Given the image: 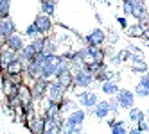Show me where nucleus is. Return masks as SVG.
Wrapping results in <instances>:
<instances>
[{
	"instance_id": "35",
	"label": "nucleus",
	"mask_w": 149,
	"mask_h": 134,
	"mask_svg": "<svg viewBox=\"0 0 149 134\" xmlns=\"http://www.w3.org/2000/svg\"><path fill=\"white\" fill-rule=\"evenodd\" d=\"M115 123H117V120H110V122H108V125H110V127H115Z\"/></svg>"
},
{
	"instance_id": "19",
	"label": "nucleus",
	"mask_w": 149,
	"mask_h": 134,
	"mask_svg": "<svg viewBox=\"0 0 149 134\" xmlns=\"http://www.w3.org/2000/svg\"><path fill=\"white\" fill-rule=\"evenodd\" d=\"M144 23L142 22H138L135 25H130L126 30H127V36H131V38H144Z\"/></svg>"
},
{
	"instance_id": "24",
	"label": "nucleus",
	"mask_w": 149,
	"mask_h": 134,
	"mask_svg": "<svg viewBox=\"0 0 149 134\" xmlns=\"http://www.w3.org/2000/svg\"><path fill=\"white\" fill-rule=\"evenodd\" d=\"M130 131L126 129V122L124 120H117L115 127H111V134H127Z\"/></svg>"
},
{
	"instance_id": "3",
	"label": "nucleus",
	"mask_w": 149,
	"mask_h": 134,
	"mask_svg": "<svg viewBox=\"0 0 149 134\" xmlns=\"http://www.w3.org/2000/svg\"><path fill=\"white\" fill-rule=\"evenodd\" d=\"M81 56H83V61L84 63H92V61H99L102 63L104 61V50L99 48V47H84L81 48Z\"/></svg>"
},
{
	"instance_id": "25",
	"label": "nucleus",
	"mask_w": 149,
	"mask_h": 134,
	"mask_svg": "<svg viewBox=\"0 0 149 134\" xmlns=\"http://www.w3.org/2000/svg\"><path fill=\"white\" fill-rule=\"evenodd\" d=\"M9 9H11V0H0V18H7Z\"/></svg>"
},
{
	"instance_id": "8",
	"label": "nucleus",
	"mask_w": 149,
	"mask_h": 134,
	"mask_svg": "<svg viewBox=\"0 0 149 134\" xmlns=\"http://www.w3.org/2000/svg\"><path fill=\"white\" fill-rule=\"evenodd\" d=\"M84 41H86L90 47H101V45H104V41H106V34H104V30H101V29H93V30H90V34H86Z\"/></svg>"
},
{
	"instance_id": "32",
	"label": "nucleus",
	"mask_w": 149,
	"mask_h": 134,
	"mask_svg": "<svg viewBox=\"0 0 149 134\" xmlns=\"http://www.w3.org/2000/svg\"><path fill=\"white\" fill-rule=\"evenodd\" d=\"M117 22L120 23V27H124V29H127L130 25H127V22H126V18L124 16H117Z\"/></svg>"
},
{
	"instance_id": "33",
	"label": "nucleus",
	"mask_w": 149,
	"mask_h": 134,
	"mask_svg": "<svg viewBox=\"0 0 149 134\" xmlns=\"http://www.w3.org/2000/svg\"><path fill=\"white\" fill-rule=\"evenodd\" d=\"M127 134H144V131H140V129L136 127V129H131V131L127 132Z\"/></svg>"
},
{
	"instance_id": "37",
	"label": "nucleus",
	"mask_w": 149,
	"mask_h": 134,
	"mask_svg": "<svg viewBox=\"0 0 149 134\" xmlns=\"http://www.w3.org/2000/svg\"><path fill=\"white\" fill-rule=\"evenodd\" d=\"M147 115H149V111H147Z\"/></svg>"
},
{
	"instance_id": "29",
	"label": "nucleus",
	"mask_w": 149,
	"mask_h": 134,
	"mask_svg": "<svg viewBox=\"0 0 149 134\" xmlns=\"http://www.w3.org/2000/svg\"><path fill=\"white\" fill-rule=\"evenodd\" d=\"M108 102H110V107H111V113H119V109L122 107V106H120V102H119V98H117V95H115V97H111V98H110Z\"/></svg>"
},
{
	"instance_id": "20",
	"label": "nucleus",
	"mask_w": 149,
	"mask_h": 134,
	"mask_svg": "<svg viewBox=\"0 0 149 134\" xmlns=\"http://www.w3.org/2000/svg\"><path fill=\"white\" fill-rule=\"evenodd\" d=\"M142 118H146V115H144V111H140L138 107H131V109H127V120H130L131 123H138Z\"/></svg>"
},
{
	"instance_id": "18",
	"label": "nucleus",
	"mask_w": 149,
	"mask_h": 134,
	"mask_svg": "<svg viewBox=\"0 0 149 134\" xmlns=\"http://www.w3.org/2000/svg\"><path fill=\"white\" fill-rule=\"evenodd\" d=\"M58 39L56 38H52V36H49V38H45V47H43V54H47V56H54V54H58Z\"/></svg>"
},
{
	"instance_id": "9",
	"label": "nucleus",
	"mask_w": 149,
	"mask_h": 134,
	"mask_svg": "<svg viewBox=\"0 0 149 134\" xmlns=\"http://www.w3.org/2000/svg\"><path fill=\"white\" fill-rule=\"evenodd\" d=\"M25 125L31 131V134H43L45 132V118H38L33 115L25 122Z\"/></svg>"
},
{
	"instance_id": "13",
	"label": "nucleus",
	"mask_w": 149,
	"mask_h": 134,
	"mask_svg": "<svg viewBox=\"0 0 149 134\" xmlns=\"http://www.w3.org/2000/svg\"><path fill=\"white\" fill-rule=\"evenodd\" d=\"M34 23L38 25V29H40V32L41 34H49L50 32V27H52V20H50V16L49 14H43V13H41V14H38L36 16V20H34Z\"/></svg>"
},
{
	"instance_id": "2",
	"label": "nucleus",
	"mask_w": 149,
	"mask_h": 134,
	"mask_svg": "<svg viewBox=\"0 0 149 134\" xmlns=\"http://www.w3.org/2000/svg\"><path fill=\"white\" fill-rule=\"evenodd\" d=\"M67 86H63L61 82L56 79V80H49V89H47V97L56 100V102H61L65 98V93H67Z\"/></svg>"
},
{
	"instance_id": "30",
	"label": "nucleus",
	"mask_w": 149,
	"mask_h": 134,
	"mask_svg": "<svg viewBox=\"0 0 149 134\" xmlns=\"http://www.w3.org/2000/svg\"><path fill=\"white\" fill-rule=\"evenodd\" d=\"M136 125H138V129H140V131L146 132V131H149V120H147V118H142L140 122L136 123Z\"/></svg>"
},
{
	"instance_id": "21",
	"label": "nucleus",
	"mask_w": 149,
	"mask_h": 134,
	"mask_svg": "<svg viewBox=\"0 0 149 134\" xmlns=\"http://www.w3.org/2000/svg\"><path fill=\"white\" fill-rule=\"evenodd\" d=\"M56 2L54 0H41V4H40V9H41V13L43 14H49V16H52L54 14V11H56Z\"/></svg>"
},
{
	"instance_id": "12",
	"label": "nucleus",
	"mask_w": 149,
	"mask_h": 134,
	"mask_svg": "<svg viewBox=\"0 0 149 134\" xmlns=\"http://www.w3.org/2000/svg\"><path fill=\"white\" fill-rule=\"evenodd\" d=\"M0 34H2V39L16 34V23L9 16L7 18H2V22H0Z\"/></svg>"
},
{
	"instance_id": "4",
	"label": "nucleus",
	"mask_w": 149,
	"mask_h": 134,
	"mask_svg": "<svg viewBox=\"0 0 149 134\" xmlns=\"http://www.w3.org/2000/svg\"><path fill=\"white\" fill-rule=\"evenodd\" d=\"M47 89H49V80L47 79H41L38 77L36 80H33V86H31V91H33V98L34 100H41L47 95Z\"/></svg>"
},
{
	"instance_id": "7",
	"label": "nucleus",
	"mask_w": 149,
	"mask_h": 134,
	"mask_svg": "<svg viewBox=\"0 0 149 134\" xmlns=\"http://www.w3.org/2000/svg\"><path fill=\"white\" fill-rule=\"evenodd\" d=\"M135 97H136L135 91H131V89H120L117 93V98H119L122 109H131L135 106Z\"/></svg>"
},
{
	"instance_id": "22",
	"label": "nucleus",
	"mask_w": 149,
	"mask_h": 134,
	"mask_svg": "<svg viewBox=\"0 0 149 134\" xmlns=\"http://www.w3.org/2000/svg\"><path fill=\"white\" fill-rule=\"evenodd\" d=\"M16 57H18L16 52H13V50L7 48V47H6V48L2 47V65H4V66H7V65L11 63V61H15Z\"/></svg>"
},
{
	"instance_id": "10",
	"label": "nucleus",
	"mask_w": 149,
	"mask_h": 134,
	"mask_svg": "<svg viewBox=\"0 0 149 134\" xmlns=\"http://www.w3.org/2000/svg\"><path fill=\"white\" fill-rule=\"evenodd\" d=\"M133 18H136L138 22H142L146 23V20H147V5L144 0H133Z\"/></svg>"
},
{
	"instance_id": "5",
	"label": "nucleus",
	"mask_w": 149,
	"mask_h": 134,
	"mask_svg": "<svg viewBox=\"0 0 149 134\" xmlns=\"http://www.w3.org/2000/svg\"><path fill=\"white\" fill-rule=\"evenodd\" d=\"M77 98H79V104L84 107V109H93L95 106L99 104V97H97V93L95 91H81V93L77 95Z\"/></svg>"
},
{
	"instance_id": "26",
	"label": "nucleus",
	"mask_w": 149,
	"mask_h": 134,
	"mask_svg": "<svg viewBox=\"0 0 149 134\" xmlns=\"http://www.w3.org/2000/svg\"><path fill=\"white\" fill-rule=\"evenodd\" d=\"M41 32H40V29H38V25L36 23H31L27 29H25V36L27 38H31V39H34V38H38Z\"/></svg>"
},
{
	"instance_id": "6",
	"label": "nucleus",
	"mask_w": 149,
	"mask_h": 134,
	"mask_svg": "<svg viewBox=\"0 0 149 134\" xmlns=\"http://www.w3.org/2000/svg\"><path fill=\"white\" fill-rule=\"evenodd\" d=\"M84 118H86V113H84L83 109H76V111H72L70 115L67 116V123H68V125H72L77 132H81L83 123H84Z\"/></svg>"
},
{
	"instance_id": "1",
	"label": "nucleus",
	"mask_w": 149,
	"mask_h": 134,
	"mask_svg": "<svg viewBox=\"0 0 149 134\" xmlns=\"http://www.w3.org/2000/svg\"><path fill=\"white\" fill-rule=\"evenodd\" d=\"M93 80H95V75L86 68L74 71V88H90L93 84Z\"/></svg>"
},
{
	"instance_id": "28",
	"label": "nucleus",
	"mask_w": 149,
	"mask_h": 134,
	"mask_svg": "<svg viewBox=\"0 0 149 134\" xmlns=\"http://www.w3.org/2000/svg\"><path fill=\"white\" fill-rule=\"evenodd\" d=\"M122 11H124L126 16L133 14V0H124V2H122Z\"/></svg>"
},
{
	"instance_id": "11",
	"label": "nucleus",
	"mask_w": 149,
	"mask_h": 134,
	"mask_svg": "<svg viewBox=\"0 0 149 134\" xmlns=\"http://www.w3.org/2000/svg\"><path fill=\"white\" fill-rule=\"evenodd\" d=\"M4 47L11 48L13 52H16V54H20V52H22V50L25 48V45H24V39L20 38L18 34H13V36L6 38V39H4Z\"/></svg>"
},
{
	"instance_id": "34",
	"label": "nucleus",
	"mask_w": 149,
	"mask_h": 134,
	"mask_svg": "<svg viewBox=\"0 0 149 134\" xmlns=\"http://www.w3.org/2000/svg\"><path fill=\"white\" fill-rule=\"evenodd\" d=\"M95 18H97V22H99V23H102V22H104V20H102V16H101L99 13H95Z\"/></svg>"
},
{
	"instance_id": "15",
	"label": "nucleus",
	"mask_w": 149,
	"mask_h": 134,
	"mask_svg": "<svg viewBox=\"0 0 149 134\" xmlns=\"http://www.w3.org/2000/svg\"><path fill=\"white\" fill-rule=\"evenodd\" d=\"M131 71L133 74H147V63L144 61V56H135L131 57Z\"/></svg>"
},
{
	"instance_id": "16",
	"label": "nucleus",
	"mask_w": 149,
	"mask_h": 134,
	"mask_svg": "<svg viewBox=\"0 0 149 134\" xmlns=\"http://www.w3.org/2000/svg\"><path fill=\"white\" fill-rule=\"evenodd\" d=\"M110 113H111V107H110V102H106V100L99 102V104L93 107V115L97 120H106V116H108Z\"/></svg>"
},
{
	"instance_id": "23",
	"label": "nucleus",
	"mask_w": 149,
	"mask_h": 134,
	"mask_svg": "<svg viewBox=\"0 0 149 134\" xmlns=\"http://www.w3.org/2000/svg\"><path fill=\"white\" fill-rule=\"evenodd\" d=\"M77 109V106H76V102H74V100H70V98H63L61 100V115H65V113H68V115H70V113L72 111H76Z\"/></svg>"
},
{
	"instance_id": "27",
	"label": "nucleus",
	"mask_w": 149,
	"mask_h": 134,
	"mask_svg": "<svg viewBox=\"0 0 149 134\" xmlns=\"http://www.w3.org/2000/svg\"><path fill=\"white\" fill-rule=\"evenodd\" d=\"M133 91H135V95H136V97H142V98L149 97V89H147L144 84H140V82H138V84L135 86V89H133Z\"/></svg>"
},
{
	"instance_id": "17",
	"label": "nucleus",
	"mask_w": 149,
	"mask_h": 134,
	"mask_svg": "<svg viewBox=\"0 0 149 134\" xmlns=\"http://www.w3.org/2000/svg\"><path fill=\"white\" fill-rule=\"evenodd\" d=\"M101 91L108 97H115L120 91V88L115 80H104V82H101Z\"/></svg>"
},
{
	"instance_id": "31",
	"label": "nucleus",
	"mask_w": 149,
	"mask_h": 134,
	"mask_svg": "<svg viewBox=\"0 0 149 134\" xmlns=\"http://www.w3.org/2000/svg\"><path fill=\"white\" fill-rule=\"evenodd\" d=\"M138 82H140V84H144V86L149 89V71H147V74H142V77H140V80H138Z\"/></svg>"
},
{
	"instance_id": "36",
	"label": "nucleus",
	"mask_w": 149,
	"mask_h": 134,
	"mask_svg": "<svg viewBox=\"0 0 149 134\" xmlns=\"http://www.w3.org/2000/svg\"><path fill=\"white\" fill-rule=\"evenodd\" d=\"M99 2H102L104 5H111V4H110V0H99Z\"/></svg>"
},
{
	"instance_id": "14",
	"label": "nucleus",
	"mask_w": 149,
	"mask_h": 134,
	"mask_svg": "<svg viewBox=\"0 0 149 134\" xmlns=\"http://www.w3.org/2000/svg\"><path fill=\"white\" fill-rule=\"evenodd\" d=\"M25 70V61L20 57V54H18V57L15 59V61H11L7 66H6V71H7V75H16V74H22V71Z\"/></svg>"
}]
</instances>
